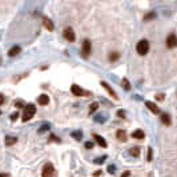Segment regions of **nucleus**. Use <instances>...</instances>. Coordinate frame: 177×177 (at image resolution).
I'll return each instance as SVG.
<instances>
[{"label": "nucleus", "instance_id": "obj_1", "mask_svg": "<svg viewBox=\"0 0 177 177\" xmlns=\"http://www.w3.org/2000/svg\"><path fill=\"white\" fill-rule=\"evenodd\" d=\"M35 113H36V107L35 105L33 104H25L21 120H23V121H28V120H31L32 117H33Z\"/></svg>", "mask_w": 177, "mask_h": 177}, {"label": "nucleus", "instance_id": "obj_2", "mask_svg": "<svg viewBox=\"0 0 177 177\" xmlns=\"http://www.w3.org/2000/svg\"><path fill=\"white\" fill-rule=\"evenodd\" d=\"M136 51H137L139 55L148 53V51H149V43H148V40H140L137 43V45H136Z\"/></svg>", "mask_w": 177, "mask_h": 177}, {"label": "nucleus", "instance_id": "obj_3", "mask_svg": "<svg viewBox=\"0 0 177 177\" xmlns=\"http://www.w3.org/2000/svg\"><path fill=\"white\" fill-rule=\"evenodd\" d=\"M55 174V168L51 162H47L45 165L43 166V172H41V177H52Z\"/></svg>", "mask_w": 177, "mask_h": 177}, {"label": "nucleus", "instance_id": "obj_4", "mask_svg": "<svg viewBox=\"0 0 177 177\" xmlns=\"http://www.w3.org/2000/svg\"><path fill=\"white\" fill-rule=\"evenodd\" d=\"M91 49H92L91 41H89V40H84V41H83V48H81V55H83V57H88L89 53H91Z\"/></svg>", "mask_w": 177, "mask_h": 177}, {"label": "nucleus", "instance_id": "obj_5", "mask_svg": "<svg viewBox=\"0 0 177 177\" xmlns=\"http://www.w3.org/2000/svg\"><path fill=\"white\" fill-rule=\"evenodd\" d=\"M177 45V36L174 33H170L168 37H166V47L168 48H174Z\"/></svg>", "mask_w": 177, "mask_h": 177}, {"label": "nucleus", "instance_id": "obj_6", "mask_svg": "<svg viewBox=\"0 0 177 177\" xmlns=\"http://www.w3.org/2000/svg\"><path fill=\"white\" fill-rule=\"evenodd\" d=\"M64 37H65L68 41H75V39H76V36H75V31H73L71 27L65 28V29H64Z\"/></svg>", "mask_w": 177, "mask_h": 177}, {"label": "nucleus", "instance_id": "obj_7", "mask_svg": "<svg viewBox=\"0 0 177 177\" xmlns=\"http://www.w3.org/2000/svg\"><path fill=\"white\" fill-rule=\"evenodd\" d=\"M71 92H72L75 96H84V91L76 84H73L72 87H71Z\"/></svg>", "mask_w": 177, "mask_h": 177}, {"label": "nucleus", "instance_id": "obj_8", "mask_svg": "<svg viewBox=\"0 0 177 177\" xmlns=\"http://www.w3.org/2000/svg\"><path fill=\"white\" fill-rule=\"evenodd\" d=\"M100 84L103 85V88H105V89H107V91H108V93H109V95H111V96L113 97L115 100H117V99H119V97H117V95H116V92H115V91H113V89L111 88V87H109V85L107 84V83H105V81H101Z\"/></svg>", "mask_w": 177, "mask_h": 177}, {"label": "nucleus", "instance_id": "obj_9", "mask_svg": "<svg viewBox=\"0 0 177 177\" xmlns=\"http://www.w3.org/2000/svg\"><path fill=\"white\" fill-rule=\"evenodd\" d=\"M48 103H49V97H48V95H40V96L37 97V104L39 105H48Z\"/></svg>", "mask_w": 177, "mask_h": 177}, {"label": "nucleus", "instance_id": "obj_10", "mask_svg": "<svg viewBox=\"0 0 177 177\" xmlns=\"http://www.w3.org/2000/svg\"><path fill=\"white\" fill-rule=\"evenodd\" d=\"M145 105H146V108H148L149 111H152L153 113H158V112H160L158 107H157L156 104H153L152 101H145Z\"/></svg>", "mask_w": 177, "mask_h": 177}, {"label": "nucleus", "instance_id": "obj_11", "mask_svg": "<svg viewBox=\"0 0 177 177\" xmlns=\"http://www.w3.org/2000/svg\"><path fill=\"white\" fill-rule=\"evenodd\" d=\"M93 137H95L96 142L101 146V148H107V141L104 140V137H101L100 135H93Z\"/></svg>", "mask_w": 177, "mask_h": 177}, {"label": "nucleus", "instance_id": "obj_12", "mask_svg": "<svg viewBox=\"0 0 177 177\" xmlns=\"http://www.w3.org/2000/svg\"><path fill=\"white\" fill-rule=\"evenodd\" d=\"M43 25H44L48 31H53V23H52L48 17H44V19H43Z\"/></svg>", "mask_w": 177, "mask_h": 177}, {"label": "nucleus", "instance_id": "obj_13", "mask_svg": "<svg viewBox=\"0 0 177 177\" xmlns=\"http://www.w3.org/2000/svg\"><path fill=\"white\" fill-rule=\"evenodd\" d=\"M20 47L19 45H15V47H12L11 49L8 51V56H11V57H13V56H16V55H19L20 52Z\"/></svg>", "mask_w": 177, "mask_h": 177}, {"label": "nucleus", "instance_id": "obj_14", "mask_svg": "<svg viewBox=\"0 0 177 177\" xmlns=\"http://www.w3.org/2000/svg\"><path fill=\"white\" fill-rule=\"evenodd\" d=\"M132 137H135V139H137V140H142L145 137V135H144V132H142L141 129H136V131L132 133Z\"/></svg>", "mask_w": 177, "mask_h": 177}, {"label": "nucleus", "instance_id": "obj_15", "mask_svg": "<svg viewBox=\"0 0 177 177\" xmlns=\"http://www.w3.org/2000/svg\"><path fill=\"white\" fill-rule=\"evenodd\" d=\"M116 136H117V139H119L120 141H127V132L124 131V129H120V131H117Z\"/></svg>", "mask_w": 177, "mask_h": 177}, {"label": "nucleus", "instance_id": "obj_16", "mask_svg": "<svg viewBox=\"0 0 177 177\" xmlns=\"http://www.w3.org/2000/svg\"><path fill=\"white\" fill-rule=\"evenodd\" d=\"M16 141H17V139H16V137H13V136H5V145H7V146L13 145Z\"/></svg>", "mask_w": 177, "mask_h": 177}, {"label": "nucleus", "instance_id": "obj_17", "mask_svg": "<svg viewBox=\"0 0 177 177\" xmlns=\"http://www.w3.org/2000/svg\"><path fill=\"white\" fill-rule=\"evenodd\" d=\"M161 121L165 125H170V116L168 115V113H162L161 115Z\"/></svg>", "mask_w": 177, "mask_h": 177}, {"label": "nucleus", "instance_id": "obj_18", "mask_svg": "<svg viewBox=\"0 0 177 177\" xmlns=\"http://www.w3.org/2000/svg\"><path fill=\"white\" fill-rule=\"evenodd\" d=\"M119 57H120V53H119V52H111V55H109V61L113 63V61H116V60H117Z\"/></svg>", "mask_w": 177, "mask_h": 177}, {"label": "nucleus", "instance_id": "obj_19", "mask_svg": "<svg viewBox=\"0 0 177 177\" xmlns=\"http://www.w3.org/2000/svg\"><path fill=\"white\" fill-rule=\"evenodd\" d=\"M129 153H131L132 156H135V157H137V156H139V154H140V148H139V146H133V148H132V149L129 150Z\"/></svg>", "mask_w": 177, "mask_h": 177}, {"label": "nucleus", "instance_id": "obj_20", "mask_svg": "<svg viewBox=\"0 0 177 177\" xmlns=\"http://www.w3.org/2000/svg\"><path fill=\"white\" fill-rule=\"evenodd\" d=\"M72 137H73V139H76V140H81V137H83V133H81L80 131L73 132V133H72Z\"/></svg>", "mask_w": 177, "mask_h": 177}, {"label": "nucleus", "instance_id": "obj_21", "mask_svg": "<svg viewBox=\"0 0 177 177\" xmlns=\"http://www.w3.org/2000/svg\"><path fill=\"white\" fill-rule=\"evenodd\" d=\"M154 17H156V13H154V12H149L148 15H145V17H144V20H145V21H148V20H150V19H154Z\"/></svg>", "mask_w": 177, "mask_h": 177}, {"label": "nucleus", "instance_id": "obj_22", "mask_svg": "<svg viewBox=\"0 0 177 177\" xmlns=\"http://www.w3.org/2000/svg\"><path fill=\"white\" fill-rule=\"evenodd\" d=\"M97 108H99V104H97V103H92V104H91V108H89V113H93Z\"/></svg>", "mask_w": 177, "mask_h": 177}, {"label": "nucleus", "instance_id": "obj_23", "mask_svg": "<svg viewBox=\"0 0 177 177\" xmlns=\"http://www.w3.org/2000/svg\"><path fill=\"white\" fill-rule=\"evenodd\" d=\"M121 83H123L124 89H127V91H129V88H131V87H129V81H128L127 79H123V81H121Z\"/></svg>", "mask_w": 177, "mask_h": 177}, {"label": "nucleus", "instance_id": "obj_24", "mask_svg": "<svg viewBox=\"0 0 177 177\" xmlns=\"http://www.w3.org/2000/svg\"><path fill=\"white\" fill-rule=\"evenodd\" d=\"M15 105H16V108H24V107H25V104H24V101L23 100H21V101H16V103H15Z\"/></svg>", "mask_w": 177, "mask_h": 177}, {"label": "nucleus", "instance_id": "obj_25", "mask_svg": "<svg viewBox=\"0 0 177 177\" xmlns=\"http://www.w3.org/2000/svg\"><path fill=\"white\" fill-rule=\"evenodd\" d=\"M108 172H109L111 174H113L116 172V166L115 165H109V166H108Z\"/></svg>", "mask_w": 177, "mask_h": 177}, {"label": "nucleus", "instance_id": "obj_26", "mask_svg": "<svg viewBox=\"0 0 177 177\" xmlns=\"http://www.w3.org/2000/svg\"><path fill=\"white\" fill-rule=\"evenodd\" d=\"M105 158H107L105 156H103V157H99L97 160H95V162H96V164H103V162L105 161Z\"/></svg>", "mask_w": 177, "mask_h": 177}, {"label": "nucleus", "instance_id": "obj_27", "mask_svg": "<svg viewBox=\"0 0 177 177\" xmlns=\"http://www.w3.org/2000/svg\"><path fill=\"white\" fill-rule=\"evenodd\" d=\"M17 117H19V113H17V112L12 113V115H11V121H15V120H17Z\"/></svg>", "mask_w": 177, "mask_h": 177}, {"label": "nucleus", "instance_id": "obj_28", "mask_svg": "<svg viewBox=\"0 0 177 177\" xmlns=\"http://www.w3.org/2000/svg\"><path fill=\"white\" fill-rule=\"evenodd\" d=\"M148 161H152V148H148Z\"/></svg>", "mask_w": 177, "mask_h": 177}, {"label": "nucleus", "instance_id": "obj_29", "mask_svg": "<svg viewBox=\"0 0 177 177\" xmlns=\"http://www.w3.org/2000/svg\"><path fill=\"white\" fill-rule=\"evenodd\" d=\"M92 146H93V142H91V141H87V142H85V148H87V149H91Z\"/></svg>", "mask_w": 177, "mask_h": 177}, {"label": "nucleus", "instance_id": "obj_30", "mask_svg": "<svg viewBox=\"0 0 177 177\" xmlns=\"http://www.w3.org/2000/svg\"><path fill=\"white\" fill-rule=\"evenodd\" d=\"M117 115H119L120 117H125V111H119L117 112Z\"/></svg>", "mask_w": 177, "mask_h": 177}, {"label": "nucleus", "instance_id": "obj_31", "mask_svg": "<svg viewBox=\"0 0 177 177\" xmlns=\"http://www.w3.org/2000/svg\"><path fill=\"white\" fill-rule=\"evenodd\" d=\"M4 100H5V99H4V96L1 95V93H0V105H1V104L4 103Z\"/></svg>", "mask_w": 177, "mask_h": 177}, {"label": "nucleus", "instance_id": "obj_32", "mask_svg": "<svg viewBox=\"0 0 177 177\" xmlns=\"http://www.w3.org/2000/svg\"><path fill=\"white\" fill-rule=\"evenodd\" d=\"M129 174H131V172H124V173L121 174V177H128Z\"/></svg>", "mask_w": 177, "mask_h": 177}, {"label": "nucleus", "instance_id": "obj_33", "mask_svg": "<svg viewBox=\"0 0 177 177\" xmlns=\"http://www.w3.org/2000/svg\"><path fill=\"white\" fill-rule=\"evenodd\" d=\"M162 99H164V96H162L161 93H160V95H157V100H162Z\"/></svg>", "mask_w": 177, "mask_h": 177}, {"label": "nucleus", "instance_id": "obj_34", "mask_svg": "<svg viewBox=\"0 0 177 177\" xmlns=\"http://www.w3.org/2000/svg\"><path fill=\"white\" fill-rule=\"evenodd\" d=\"M8 174H5V173H0V177H7Z\"/></svg>", "mask_w": 177, "mask_h": 177}]
</instances>
